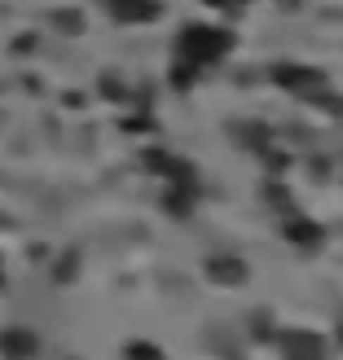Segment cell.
<instances>
[{
  "label": "cell",
  "mask_w": 343,
  "mask_h": 360,
  "mask_svg": "<svg viewBox=\"0 0 343 360\" xmlns=\"http://www.w3.org/2000/svg\"><path fill=\"white\" fill-rule=\"evenodd\" d=\"M229 49H233V35L220 31V27L189 22V27H180V35H176V62H189L198 70L211 66V62H220Z\"/></svg>",
  "instance_id": "1"
},
{
  "label": "cell",
  "mask_w": 343,
  "mask_h": 360,
  "mask_svg": "<svg viewBox=\"0 0 343 360\" xmlns=\"http://www.w3.org/2000/svg\"><path fill=\"white\" fill-rule=\"evenodd\" d=\"M282 360H330V343L317 330H277Z\"/></svg>",
  "instance_id": "2"
},
{
  "label": "cell",
  "mask_w": 343,
  "mask_h": 360,
  "mask_svg": "<svg viewBox=\"0 0 343 360\" xmlns=\"http://www.w3.org/2000/svg\"><path fill=\"white\" fill-rule=\"evenodd\" d=\"M40 356V334L27 326H9L0 330V360H35Z\"/></svg>",
  "instance_id": "3"
},
{
  "label": "cell",
  "mask_w": 343,
  "mask_h": 360,
  "mask_svg": "<svg viewBox=\"0 0 343 360\" xmlns=\"http://www.w3.org/2000/svg\"><path fill=\"white\" fill-rule=\"evenodd\" d=\"M273 79L291 93H313V88H326V75L313 66H295V62H277L273 66Z\"/></svg>",
  "instance_id": "4"
},
{
  "label": "cell",
  "mask_w": 343,
  "mask_h": 360,
  "mask_svg": "<svg viewBox=\"0 0 343 360\" xmlns=\"http://www.w3.org/2000/svg\"><path fill=\"white\" fill-rule=\"evenodd\" d=\"M203 273H207L216 285H247L251 268H247V259H242V255H225V250H220V255H211V259H207Z\"/></svg>",
  "instance_id": "5"
},
{
  "label": "cell",
  "mask_w": 343,
  "mask_h": 360,
  "mask_svg": "<svg viewBox=\"0 0 343 360\" xmlns=\"http://www.w3.org/2000/svg\"><path fill=\"white\" fill-rule=\"evenodd\" d=\"M106 13L115 22H154L163 13V5L158 0H106Z\"/></svg>",
  "instance_id": "6"
},
{
  "label": "cell",
  "mask_w": 343,
  "mask_h": 360,
  "mask_svg": "<svg viewBox=\"0 0 343 360\" xmlns=\"http://www.w3.org/2000/svg\"><path fill=\"white\" fill-rule=\"evenodd\" d=\"M282 233H286V242H291L295 250H317L321 242H326V229L313 224L308 215H291V220L282 224Z\"/></svg>",
  "instance_id": "7"
},
{
  "label": "cell",
  "mask_w": 343,
  "mask_h": 360,
  "mask_svg": "<svg viewBox=\"0 0 343 360\" xmlns=\"http://www.w3.org/2000/svg\"><path fill=\"white\" fill-rule=\"evenodd\" d=\"M194 207H198V180H176V185L168 189V211L176 215V220H185Z\"/></svg>",
  "instance_id": "8"
},
{
  "label": "cell",
  "mask_w": 343,
  "mask_h": 360,
  "mask_svg": "<svg viewBox=\"0 0 343 360\" xmlns=\"http://www.w3.org/2000/svg\"><path fill=\"white\" fill-rule=\"evenodd\" d=\"M123 360H168V356L158 343H150V338H128V343H123Z\"/></svg>",
  "instance_id": "9"
},
{
  "label": "cell",
  "mask_w": 343,
  "mask_h": 360,
  "mask_svg": "<svg viewBox=\"0 0 343 360\" xmlns=\"http://www.w3.org/2000/svg\"><path fill=\"white\" fill-rule=\"evenodd\" d=\"M251 334H256V338H273V343H277V321L260 308L256 316H251Z\"/></svg>",
  "instance_id": "10"
},
{
  "label": "cell",
  "mask_w": 343,
  "mask_h": 360,
  "mask_svg": "<svg viewBox=\"0 0 343 360\" xmlns=\"http://www.w3.org/2000/svg\"><path fill=\"white\" fill-rule=\"evenodd\" d=\"M53 27H62L66 35H80V31H84V18H80V13H66V9H58V13H53Z\"/></svg>",
  "instance_id": "11"
},
{
  "label": "cell",
  "mask_w": 343,
  "mask_h": 360,
  "mask_svg": "<svg viewBox=\"0 0 343 360\" xmlns=\"http://www.w3.org/2000/svg\"><path fill=\"white\" fill-rule=\"evenodd\" d=\"M75 264H80L75 255H66V259L58 264V281H62V285H66V281H75Z\"/></svg>",
  "instance_id": "12"
},
{
  "label": "cell",
  "mask_w": 343,
  "mask_h": 360,
  "mask_svg": "<svg viewBox=\"0 0 343 360\" xmlns=\"http://www.w3.org/2000/svg\"><path fill=\"white\" fill-rule=\"evenodd\" d=\"M335 343L343 347V316H339V326H335Z\"/></svg>",
  "instance_id": "13"
},
{
  "label": "cell",
  "mask_w": 343,
  "mask_h": 360,
  "mask_svg": "<svg viewBox=\"0 0 343 360\" xmlns=\"http://www.w3.org/2000/svg\"><path fill=\"white\" fill-rule=\"evenodd\" d=\"M211 5H242V0H211Z\"/></svg>",
  "instance_id": "14"
}]
</instances>
